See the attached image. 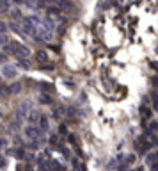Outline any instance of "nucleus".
I'll use <instances>...</instances> for the list:
<instances>
[{"mask_svg": "<svg viewBox=\"0 0 158 171\" xmlns=\"http://www.w3.org/2000/svg\"><path fill=\"white\" fill-rule=\"evenodd\" d=\"M23 23H25V27H23V30H25L27 34H32V32H34V27L30 25V20H23Z\"/></svg>", "mask_w": 158, "mask_h": 171, "instance_id": "7ed1b4c3", "label": "nucleus"}, {"mask_svg": "<svg viewBox=\"0 0 158 171\" xmlns=\"http://www.w3.org/2000/svg\"><path fill=\"white\" fill-rule=\"evenodd\" d=\"M41 126H43V128H46V126H48V121H46V118H41Z\"/></svg>", "mask_w": 158, "mask_h": 171, "instance_id": "ddd939ff", "label": "nucleus"}, {"mask_svg": "<svg viewBox=\"0 0 158 171\" xmlns=\"http://www.w3.org/2000/svg\"><path fill=\"white\" fill-rule=\"evenodd\" d=\"M41 88H43L44 91H52V89H53V86H50V84H41Z\"/></svg>", "mask_w": 158, "mask_h": 171, "instance_id": "9d476101", "label": "nucleus"}, {"mask_svg": "<svg viewBox=\"0 0 158 171\" xmlns=\"http://www.w3.org/2000/svg\"><path fill=\"white\" fill-rule=\"evenodd\" d=\"M14 2H18V4H20V2H23V0H14Z\"/></svg>", "mask_w": 158, "mask_h": 171, "instance_id": "412c9836", "label": "nucleus"}, {"mask_svg": "<svg viewBox=\"0 0 158 171\" xmlns=\"http://www.w3.org/2000/svg\"><path fill=\"white\" fill-rule=\"evenodd\" d=\"M11 30H14V32H20V27H18L16 23H11Z\"/></svg>", "mask_w": 158, "mask_h": 171, "instance_id": "dca6fc26", "label": "nucleus"}, {"mask_svg": "<svg viewBox=\"0 0 158 171\" xmlns=\"http://www.w3.org/2000/svg\"><path fill=\"white\" fill-rule=\"evenodd\" d=\"M27 136H30V137L36 136V128H34V126H29V128H27Z\"/></svg>", "mask_w": 158, "mask_h": 171, "instance_id": "0eeeda50", "label": "nucleus"}, {"mask_svg": "<svg viewBox=\"0 0 158 171\" xmlns=\"http://www.w3.org/2000/svg\"><path fill=\"white\" fill-rule=\"evenodd\" d=\"M151 82H153L154 86H158V77H153V78H151Z\"/></svg>", "mask_w": 158, "mask_h": 171, "instance_id": "f3484780", "label": "nucleus"}, {"mask_svg": "<svg viewBox=\"0 0 158 171\" xmlns=\"http://www.w3.org/2000/svg\"><path fill=\"white\" fill-rule=\"evenodd\" d=\"M41 102H43V103H50L52 100H50V96H48V95H43V96H41Z\"/></svg>", "mask_w": 158, "mask_h": 171, "instance_id": "9b49d317", "label": "nucleus"}, {"mask_svg": "<svg viewBox=\"0 0 158 171\" xmlns=\"http://www.w3.org/2000/svg\"><path fill=\"white\" fill-rule=\"evenodd\" d=\"M36 59H37V62L44 64V62L48 61V55H46V52H44V50H39V52L36 54Z\"/></svg>", "mask_w": 158, "mask_h": 171, "instance_id": "f03ea898", "label": "nucleus"}, {"mask_svg": "<svg viewBox=\"0 0 158 171\" xmlns=\"http://www.w3.org/2000/svg\"><path fill=\"white\" fill-rule=\"evenodd\" d=\"M11 16H13L14 20H18V18H21V13H20L18 9H16V11H13V13H11Z\"/></svg>", "mask_w": 158, "mask_h": 171, "instance_id": "1a4fd4ad", "label": "nucleus"}, {"mask_svg": "<svg viewBox=\"0 0 158 171\" xmlns=\"http://www.w3.org/2000/svg\"><path fill=\"white\" fill-rule=\"evenodd\" d=\"M151 68H154V70H158V62H151Z\"/></svg>", "mask_w": 158, "mask_h": 171, "instance_id": "6ab92c4d", "label": "nucleus"}, {"mask_svg": "<svg viewBox=\"0 0 158 171\" xmlns=\"http://www.w3.org/2000/svg\"><path fill=\"white\" fill-rule=\"evenodd\" d=\"M6 29H7V25L4 23V21H0V32H6Z\"/></svg>", "mask_w": 158, "mask_h": 171, "instance_id": "2eb2a0df", "label": "nucleus"}, {"mask_svg": "<svg viewBox=\"0 0 158 171\" xmlns=\"http://www.w3.org/2000/svg\"><path fill=\"white\" fill-rule=\"evenodd\" d=\"M2 77H6V78H14V77H16V68L11 66V64H6V66L2 68Z\"/></svg>", "mask_w": 158, "mask_h": 171, "instance_id": "f257e3e1", "label": "nucleus"}, {"mask_svg": "<svg viewBox=\"0 0 158 171\" xmlns=\"http://www.w3.org/2000/svg\"><path fill=\"white\" fill-rule=\"evenodd\" d=\"M0 62H6V55L4 54H0Z\"/></svg>", "mask_w": 158, "mask_h": 171, "instance_id": "a211bd4d", "label": "nucleus"}, {"mask_svg": "<svg viewBox=\"0 0 158 171\" xmlns=\"http://www.w3.org/2000/svg\"><path fill=\"white\" fill-rule=\"evenodd\" d=\"M37 119H39V112H36V111H32V112H30V121H32V123H36Z\"/></svg>", "mask_w": 158, "mask_h": 171, "instance_id": "39448f33", "label": "nucleus"}, {"mask_svg": "<svg viewBox=\"0 0 158 171\" xmlns=\"http://www.w3.org/2000/svg\"><path fill=\"white\" fill-rule=\"evenodd\" d=\"M154 109H158V98H154Z\"/></svg>", "mask_w": 158, "mask_h": 171, "instance_id": "aec40b11", "label": "nucleus"}, {"mask_svg": "<svg viewBox=\"0 0 158 171\" xmlns=\"http://www.w3.org/2000/svg\"><path fill=\"white\" fill-rule=\"evenodd\" d=\"M20 89H21V84H13L11 88H9V93H20Z\"/></svg>", "mask_w": 158, "mask_h": 171, "instance_id": "20e7f679", "label": "nucleus"}, {"mask_svg": "<svg viewBox=\"0 0 158 171\" xmlns=\"http://www.w3.org/2000/svg\"><path fill=\"white\" fill-rule=\"evenodd\" d=\"M48 13H50V14H59V9H57V7H50Z\"/></svg>", "mask_w": 158, "mask_h": 171, "instance_id": "4468645a", "label": "nucleus"}, {"mask_svg": "<svg viewBox=\"0 0 158 171\" xmlns=\"http://www.w3.org/2000/svg\"><path fill=\"white\" fill-rule=\"evenodd\" d=\"M20 66H21V68H29V62H27L25 59H20Z\"/></svg>", "mask_w": 158, "mask_h": 171, "instance_id": "f8f14e48", "label": "nucleus"}, {"mask_svg": "<svg viewBox=\"0 0 158 171\" xmlns=\"http://www.w3.org/2000/svg\"><path fill=\"white\" fill-rule=\"evenodd\" d=\"M140 112H142V116H146V118H147V116L151 114V111L147 109V107H142V109H140Z\"/></svg>", "mask_w": 158, "mask_h": 171, "instance_id": "6e6552de", "label": "nucleus"}, {"mask_svg": "<svg viewBox=\"0 0 158 171\" xmlns=\"http://www.w3.org/2000/svg\"><path fill=\"white\" fill-rule=\"evenodd\" d=\"M6 43H9V39H7V36H6L4 32H0V45H6Z\"/></svg>", "mask_w": 158, "mask_h": 171, "instance_id": "423d86ee", "label": "nucleus"}]
</instances>
